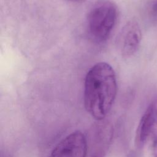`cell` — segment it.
<instances>
[{
  "mask_svg": "<svg viewBox=\"0 0 157 157\" xmlns=\"http://www.w3.org/2000/svg\"><path fill=\"white\" fill-rule=\"evenodd\" d=\"M157 137V96H156L142 117L137 129L136 142L142 146L149 140H154Z\"/></svg>",
  "mask_w": 157,
  "mask_h": 157,
  "instance_id": "obj_4",
  "label": "cell"
},
{
  "mask_svg": "<svg viewBox=\"0 0 157 157\" xmlns=\"http://www.w3.org/2000/svg\"><path fill=\"white\" fill-rule=\"evenodd\" d=\"M84 104L96 120H102L110 110L117 91L116 75L107 63H98L88 71L84 85Z\"/></svg>",
  "mask_w": 157,
  "mask_h": 157,
  "instance_id": "obj_1",
  "label": "cell"
},
{
  "mask_svg": "<svg viewBox=\"0 0 157 157\" xmlns=\"http://www.w3.org/2000/svg\"><path fill=\"white\" fill-rule=\"evenodd\" d=\"M88 143L84 134L74 131L62 139L52 150L49 157H86Z\"/></svg>",
  "mask_w": 157,
  "mask_h": 157,
  "instance_id": "obj_3",
  "label": "cell"
},
{
  "mask_svg": "<svg viewBox=\"0 0 157 157\" xmlns=\"http://www.w3.org/2000/svg\"><path fill=\"white\" fill-rule=\"evenodd\" d=\"M153 157H157V137L153 140Z\"/></svg>",
  "mask_w": 157,
  "mask_h": 157,
  "instance_id": "obj_6",
  "label": "cell"
},
{
  "mask_svg": "<svg viewBox=\"0 0 157 157\" xmlns=\"http://www.w3.org/2000/svg\"><path fill=\"white\" fill-rule=\"evenodd\" d=\"M72 1H83V0H72Z\"/></svg>",
  "mask_w": 157,
  "mask_h": 157,
  "instance_id": "obj_7",
  "label": "cell"
},
{
  "mask_svg": "<svg viewBox=\"0 0 157 157\" xmlns=\"http://www.w3.org/2000/svg\"><path fill=\"white\" fill-rule=\"evenodd\" d=\"M142 39V33L138 23L128 21L122 28L118 37V47L121 55L129 57L137 50Z\"/></svg>",
  "mask_w": 157,
  "mask_h": 157,
  "instance_id": "obj_5",
  "label": "cell"
},
{
  "mask_svg": "<svg viewBox=\"0 0 157 157\" xmlns=\"http://www.w3.org/2000/svg\"><path fill=\"white\" fill-rule=\"evenodd\" d=\"M117 10L111 1L102 0L96 2L87 16L88 34L94 41L101 43L110 36L116 23Z\"/></svg>",
  "mask_w": 157,
  "mask_h": 157,
  "instance_id": "obj_2",
  "label": "cell"
}]
</instances>
